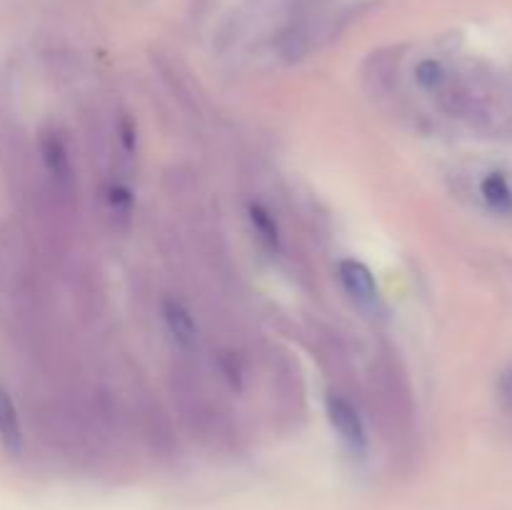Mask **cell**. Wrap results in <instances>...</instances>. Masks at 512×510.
<instances>
[{
  "label": "cell",
  "instance_id": "3957f363",
  "mask_svg": "<svg viewBox=\"0 0 512 510\" xmlns=\"http://www.w3.org/2000/svg\"><path fill=\"white\" fill-rule=\"evenodd\" d=\"M165 323H168V330L173 333V338L183 345H193L195 335H198V325H195L193 315L185 308L180 300H165L163 305Z\"/></svg>",
  "mask_w": 512,
  "mask_h": 510
},
{
  "label": "cell",
  "instance_id": "52a82bcc",
  "mask_svg": "<svg viewBox=\"0 0 512 510\" xmlns=\"http://www.w3.org/2000/svg\"><path fill=\"white\" fill-rule=\"evenodd\" d=\"M0 440L8 450H20V443H23L18 410L3 388H0Z\"/></svg>",
  "mask_w": 512,
  "mask_h": 510
},
{
  "label": "cell",
  "instance_id": "9c48e42d",
  "mask_svg": "<svg viewBox=\"0 0 512 510\" xmlns=\"http://www.w3.org/2000/svg\"><path fill=\"white\" fill-rule=\"evenodd\" d=\"M130 203H133V198H130V190L120 188V185L110 188V205H113L115 210H123V213H128Z\"/></svg>",
  "mask_w": 512,
  "mask_h": 510
},
{
  "label": "cell",
  "instance_id": "5b68a950",
  "mask_svg": "<svg viewBox=\"0 0 512 510\" xmlns=\"http://www.w3.org/2000/svg\"><path fill=\"white\" fill-rule=\"evenodd\" d=\"M43 158L53 178L60 180V183H68L70 175H73V165H70L68 148H65V143L55 133L43 140Z\"/></svg>",
  "mask_w": 512,
  "mask_h": 510
},
{
  "label": "cell",
  "instance_id": "7a4b0ae2",
  "mask_svg": "<svg viewBox=\"0 0 512 510\" xmlns=\"http://www.w3.org/2000/svg\"><path fill=\"white\" fill-rule=\"evenodd\" d=\"M340 280H343V288L350 298L355 300V305H360L363 310H375L380 305V288L378 280H375L373 270L368 268L360 260L348 258L338 265Z\"/></svg>",
  "mask_w": 512,
  "mask_h": 510
},
{
  "label": "cell",
  "instance_id": "ba28073f",
  "mask_svg": "<svg viewBox=\"0 0 512 510\" xmlns=\"http://www.w3.org/2000/svg\"><path fill=\"white\" fill-rule=\"evenodd\" d=\"M415 80L420 83V88L435 93V90H440L445 85L448 73H445L443 63H438V60H423V63H418V68H415Z\"/></svg>",
  "mask_w": 512,
  "mask_h": 510
},
{
  "label": "cell",
  "instance_id": "8992f818",
  "mask_svg": "<svg viewBox=\"0 0 512 510\" xmlns=\"http://www.w3.org/2000/svg\"><path fill=\"white\" fill-rule=\"evenodd\" d=\"M248 218H250V225H253V230H255V235H258L260 243H263L268 250H273V253H278L280 230H278V223H275L273 215L268 213V208H263L260 203H250Z\"/></svg>",
  "mask_w": 512,
  "mask_h": 510
},
{
  "label": "cell",
  "instance_id": "30bf717a",
  "mask_svg": "<svg viewBox=\"0 0 512 510\" xmlns=\"http://www.w3.org/2000/svg\"><path fill=\"white\" fill-rule=\"evenodd\" d=\"M510 380H512V378H510Z\"/></svg>",
  "mask_w": 512,
  "mask_h": 510
},
{
  "label": "cell",
  "instance_id": "6da1fadb",
  "mask_svg": "<svg viewBox=\"0 0 512 510\" xmlns=\"http://www.w3.org/2000/svg\"><path fill=\"white\" fill-rule=\"evenodd\" d=\"M328 418L338 438L353 455H365L368 450V430H365L360 410L345 395H328Z\"/></svg>",
  "mask_w": 512,
  "mask_h": 510
},
{
  "label": "cell",
  "instance_id": "277c9868",
  "mask_svg": "<svg viewBox=\"0 0 512 510\" xmlns=\"http://www.w3.org/2000/svg\"><path fill=\"white\" fill-rule=\"evenodd\" d=\"M480 195H483L485 205L490 210L500 215H510L512 213V188L510 180L505 178L503 173H490L485 175L483 183H480Z\"/></svg>",
  "mask_w": 512,
  "mask_h": 510
}]
</instances>
